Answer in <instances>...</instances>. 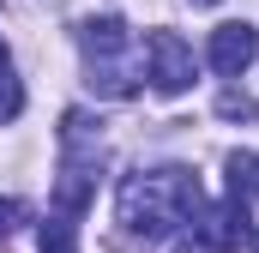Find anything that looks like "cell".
I'll return each mask as SVG.
<instances>
[{"instance_id":"3","label":"cell","mask_w":259,"mask_h":253,"mask_svg":"<svg viewBox=\"0 0 259 253\" xmlns=\"http://www.w3.org/2000/svg\"><path fill=\"white\" fill-rule=\"evenodd\" d=\"M193 241L205 253H229V247H253V217H247V205L241 199H223V205H199L193 211Z\"/></svg>"},{"instance_id":"13","label":"cell","mask_w":259,"mask_h":253,"mask_svg":"<svg viewBox=\"0 0 259 253\" xmlns=\"http://www.w3.org/2000/svg\"><path fill=\"white\" fill-rule=\"evenodd\" d=\"M253 253H259V235H253Z\"/></svg>"},{"instance_id":"2","label":"cell","mask_w":259,"mask_h":253,"mask_svg":"<svg viewBox=\"0 0 259 253\" xmlns=\"http://www.w3.org/2000/svg\"><path fill=\"white\" fill-rule=\"evenodd\" d=\"M78 49H84V85L97 91V97H109V103H127L145 91V61L133 55V30L121 18H91L84 30H78Z\"/></svg>"},{"instance_id":"5","label":"cell","mask_w":259,"mask_h":253,"mask_svg":"<svg viewBox=\"0 0 259 253\" xmlns=\"http://www.w3.org/2000/svg\"><path fill=\"white\" fill-rule=\"evenodd\" d=\"M205 61L217 66L223 78H241V72L259 61V30L253 24H217L211 43H205Z\"/></svg>"},{"instance_id":"10","label":"cell","mask_w":259,"mask_h":253,"mask_svg":"<svg viewBox=\"0 0 259 253\" xmlns=\"http://www.w3.org/2000/svg\"><path fill=\"white\" fill-rule=\"evenodd\" d=\"M18 223H24V205H18V199H0V241H6Z\"/></svg>"},{"instance_id":"9","label":"cell","mask_w":259,"mask_h":253,"mask_svg":"<svg viewBox=\"0 0 259 253\" xmlns=\"http://www.w3.org/2000/svg\"><path fill=\"white\" fill-rule=\"evenodd\" d=\"M18 109H24V85L12 78V66L0 61V126H6V121H18Z\"/></svg>"},{"instance_id":"1","label":"cell","mask_w":259,"mask_h":253,"mask_svg":"<svg viewBox=\"0 0 259 253\" xmlns=\"http://www.w3.org/2000/svg\"><path fill=\"white\" fill-rule=\"evenodd\" d=\"M121 223H127L133 235H145V241H163V235H181L187 223H193V211L205 205V193H199V175L193 169H139L121 181Z\"/></svg>"},{"instance_id":"6","label":"cell","mask_w":259,"mask_h":253,"mask_svg":"<svg viewBox=\"0 0 259 253\" xmlns=\"http://www.w3.org/2000/svg\"><path fill=\"white\" fill-rule=\"evenodd\" d=\"M66 151H72V145H66ZM91 199H97V151H91V157H78V151H72V157L61 163V175H55V205H49V211L84 217V205H91Z\"/></svg>"},{"instance_id":"4","label":"cell","mask_w":259,"mask_h":253,"mask_svg":"<svg viewBox=\"0 0 259 253\" xmlns=\"http://www.w3.org/2000/svg\"><path fill=\"white\" fill-rule=\"evenodd\" d=\"M145 61H151V85H157V97H181V91H193V43L187 36H175V30H151L145 36Z\"/></svg>"},{"instance_id":"11","label":"cell","mask_w":259,"mask_h":253,"mask_svg":"<svg viewBox=\"0 0 259 253\" xmlns=\"http://www.w3.org/2000/svg\"><path fill=\"white\" fill-rule=\"evenodd\" d=\"M193 6H223V0H193Z\"/></svg>"},{"instance_id":"12","label":"cell","mask_w":259,"mask_h":253,"mask_svg":"<svg viewBox=\"0 0 259 253\" xmlns=\"http://www.w3.org/2000/svg\"><path fill=\"white\" fill-rule=\"evenodd\" d=\"M0 61H6V43H0Z\"/></svg>"},{"instance_id":"7","label":"cell","mask_w":259,"mask_h":253,"mask_svg":"<svg viewBox=\"0 0 259 253\" xmlns=\"http://www.w3.org/2000/svg\"><path fill=\"white\" fill-rule=\"evenodd\" d=\"M229 199H241V205H253L259 199V157L253 151H229Z\"/></svg>"},{"instance_id":"8","label":"cell","mask_w":259,"mask_h":253,"mask_svg":"<svg viewBox=\"0 0 259 253\" xmlns=\"http://www.w3.org/2000/svg\"><path fill=\"white\" fill-rule=\"evenodd\" d=\"M36 253H78V217L49 211V223H42V235H36Z\"/></svg>"}]
</instances>
